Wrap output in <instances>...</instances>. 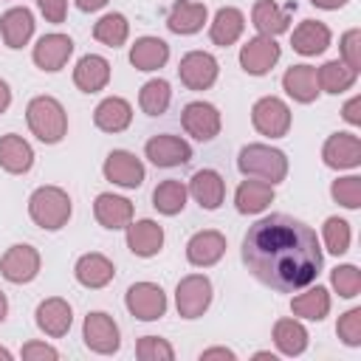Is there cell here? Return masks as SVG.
<instances>
[{
    "label": "cell",
    "instance_id": "13",
    "mask_svg": "<svg viewBox=\"0 0 361 361\" xmlns=\"http://www.w3.org/2000/svg\"><path fill=\"white\" fill-rule=\"evenodd\" d=\"M71 54H73V39H71L68 34L54 31V34H45V37L37 39L31 56H34V65H37L39 71L56 73V71L65 68V62L71 59Z\"/></svg>",
    "mask_w": 361,
    "mask_h": 361
},
{
    "label": "cell",
    "instance_id": "35",
    "mask_svg": "<svg viewBox=\"0 0 361 361\" xmlns=\"http://www.w3.org/2000/svg\"><path fill=\"white\" fill-rule=\"evenodd\" d=\"M290 310H293V316H299V319L322 322V319L330 313V293H327V288L316 285V288H310V290L293 296Z\"/></svg>",
    "mask_w": 361,
    "mask_h": 361
},
{
    "label": "cell",
    "instance_id": "32",
    "mask_svg": "<svg viewBox=\"0 0 361 361\" xmlns=\"http://www.w3.org/2000/svg\"><path fill=\"white\" fill-rule=\"evenodd\" d=\"M206 17H209V11H206L203 3L178 0V3L169 8V14H166V25H169V31H175V34H197V31L203 28Z\"/></svg>",
    "mask_w": 361,
    "mask_h": 361
},
{
    "label": "cell",
    "instance_id": "15",
    "mask_svg": "<svg viewBox=\"0 0 361 361\" xmlns=\"http://www.w3.org/2000/svg\"><path fill=\"white\" fill-rule=\"evenodd\" d=\"M322 161L330 169H353L361 164V138L353 133H333L322 147Z\"/></svg>",
    "mask_w": 361,
    "mask_h": 361
},
{
    "label": "cell",
    "instance_id": "33",
    "mask_svg": "<svg viewBox=\"0 0 361 361\" xmlns=\"http://www.w3.org/2000/svg\"><path fill=\"white\" fill-rule=\"evenodd\" d=\"M243 28H245L243 11L234 8V6H223V8H217V14H214V20L209 25V37H212L214 45H223L226 48V45H234L240 39Z\"/></svg>",
    "mask_w": 361,
    "mask_h": 361
},
{
    "label": "cell",
    "instance_id": "24",
    "mask_svg": "<svg viewBox=\"0 0 361 361\" xmlns=\"http://www.w3.org/2000/svg\"><path fill=\"white\" fill-rule=\"evenodd\" d=\"M282 87H285V93H288L293 102H299V104H310V102H316V96L322 93L313 65H290V68L285 71V76H282Z\"/></svg>",
    "mask_w": 361,
    "mask_h": 361
},
{
    "label": "cell",
    "instance_id": "46",
    "mask_svg": "<svg viewBox=\"0 0 361 361\" xmlns=\"http://www.w3.org/2000/svg\"><path fill=\"white\" fill-rule=\"evenodd\" d=\"M25 361H56L59 358V353L51 347V344H42V341H28L25 347H23V353H20Z\"/></svg>",
    "mask_w": 361,
    "mask_h": 361
},
{
    "label": "cell",
    "instance_id": "17",
    "mask_svg": "<svg viewBox=\"0 0 361 361\" xmlns=\"http://www.w3.org/2000/svg\"><path fill=\"white\" fill-rule=\"evenodd\" d=\"M296 11V3L290 0L288 6H279L274 0H257L251 8V25L262 34V37H276L282 31H288L290 25V14Z\"/></svg>",
    "mask_w": 361,
    "mask_h": 361
},
{
    "label": "cell",
    "instance_id": "50",
    "mask_svg": "<svg viewBox=\"0 0 361 361\" xmlns=\"http://www.w3.org/2000/svg\"><path fill=\"white\" fill-rule=\"evenodd\" d=\"M316 8H327V11H336V8H341V6H347L350 0H310Z\"/></svg>",
    "mask_w": 361,
    "mask_h": 361
},
{
    "label": "cell",
    "instance_id": "18",
    "mask_svg": "<svg viewBox=\"0 0 361 361\" xmlns=\"http://www.w3.org/2000/svg\"><path fill=\"white\" fill-rule=\"evenodd\" d=\"M37 327L45 333V336H51V338H62L68 330H71V324H73V310H71V305L65 302V299H59V296H51V299H42L39 305H37Z\"/></svg>",
    "mask_w": 361,
    "mask_h": 361
},
{
    "label": "cell",
    "instance_id": "30",
    "mask_svg": "<svg viewBox=\"0 0 361 361\" xmlns=\"http://www.w3.org/2000/svg\"><path fill=\"white\" fill-rule=\"evenodd\" d=\"M31 164H34V149L23 135L8 133V135L0 138V166L6 172L23 175V172L31 169Z\"/></svg>",
    "mask_w": 361,
    "mask_h": 361
},
{
    "label": "cell",
    "instance_id": "21",
    "mask_svg": "<svg viewBox=\"0 0 361 361\" xmlns=\"http://www.w3.org/2000/svg\"><path fill=\"white\" fill-rule=\"evenodd\" d=\"M73 276H76V282L85 285V288H104V285L113 282V276H116V265H113L104 254L90 251V254H82V257L76 259V265H73Z\"/></svg>",
    "mask_w": 361,
    "mask_h": 361
},
{
    "label": "cell",
    "instance_id": "4",
    "mask_svg": "<svg viewBox=\"0 0 361 361\" xmlns=\"http://www.w3.org/2000/svg\"><path fill=\"white\" fill-rule=\"evenodd\" d=\"M28 214L39 228L56 231L71 220V197L59 186H39L28 197Z\"/></svg>",
    "mask_w": 361,
    "mask_h": 361
},
{
    "label": "cell",
    "instance_id": "41",
    "mask_svg": "<svg viewBox=\"0 0 361 361\" xmlns=\"http://www.w3.org/2000/svg\"><path fill=\"white\" fill-rule=\"evenodd\" d=\"M330 195L336 203H341L344 209H358L361 206V178L358 175H347V178H336L330 186Z\"/></svg>",
    "mask_w": 361,
    "mask_h": 361
},
{
    "label": "cell",
    "instance_id": "38",
    "mask_svg": "<svg viewBox=\"0 0 361 361\" xmlns=\"http://www.w3.org/2000/svg\"><path fill=\"white\" fill-rule=\"evenodd\" d=\"M127 34H130V23H127V17L118 14V11H110V14L99 17V23L93 25V37H96L102 45H107V48L124 45V42H127Z\"/></svg>",
    "mask_w": 361,
    "mask_h": 361
},
{
    "label": "cell",
    "instance_id": "39",
    "mask_svg": "<svg viewBox=\"0 0 361 361\" xmlns=\"http://www.w3.org/2000/svg\"><path fill=\"white\" fill-rule=\"evenodd\" d=\"M169 102H172V87H169L166 79H149V82L141 87V93H138V104H141V110H144L147 116H161V113H166Z\"/></svg>",
    "mask_w": 361,
    "mask_h": 361
},
{
    "label": "cell",
    "instance_id": "16",
    "mask_svg": "<svg viewBox=\"0 0 361 361\" xmlns=\"http://www.w3.org/2000/svg\"><path fill=\"white\" fill-rule=\"evenodd\" d=\"M144 152H147V158H149L155 166H161V169H172V166L189 164V158H192V147H189L183 138L166 135V133H164V135H152V138L147 141Z\"/></svg>",
    "mask_w": 361,
    "mask_h": 361
},
{
    "label": "cell",
    "instance_id": "1",
    "mask_svg": "<svg viewBox=\"0 0 361 361\" xmlns=\"http://www.w3.org/2000/svg\"><path fill=\"white\" fill-rule=\"evenodd\" d=\"M245 268L268 288L290 293L307 288L322 271V248L316 231L288 214H268L248 226L243 237Z\"/></svg>",
    "mask_w": 361,
    "mask_h": 361
},
{
    "label": "cell",
    "instance_id": "10",
    "mask_svg": "<svg viewBox=\"0 0 361 361\" xmlns=\"http://www.w3.org/2000/svg\"><path fill=\"white\" fill-rule=\"evenodd\" d=\"M39 265H42L39 251H37L34 245L17 243V245H11V248L3 254V259H0V274H3V279L14 282V285H25V282H31V279L39 274Z\"/></svg>",
    "mask_w": 361,
    "mask_h": 361
},
{
    "label": "cell",
    "instance_id": "14",
    "mask_svg": "<svg viewBox=\"0 0 361 361\" xmlns=\"http://www.w3.org/2000/svg\"><path fill=\"white\" fill-rule=\"evenodd\" d=\"M183 130L197 141H212L220 133V110L209 102H189L180 113Z\"/></svg>",
    "mask_w": 361,
    "mask_h": 361
},
{
    "label": "cell",
    "instance_id": "9",
    "mask_svg": "<svg viewBox=\"0 0 361 361\" xmlns=\"http://www.w3.org/2000/svg\"><path fill=\"white\" fill-rule=\"evenodd\" d=\"M220 65L209 51H189L178 62V76L189 90H209L217 82Z\"/></svg>",
    "mask_w": 361,
    "mask_h": 361
},
{
    "label": "cell",
    "instance_id": "48",
    "mask_svg": "<svg viewBox=\"0 0 361 361\" xmlns=\"http://www.w3.org/2000/svg\"><path fill=\"white\" fill-rule=\"evenodd\" d=\"M341 116H344V121H350V124H361V96H353V99L341 107Z\"/></svg>",
    "mask_w": 361,
    "mask_h": 361
},
{
    "label": "cell",
    "instance_id": "37",
    "mask_svg": "<svg viewBox=\"0 0 361 361\" xmlns=\"http://www.w3.org/2000/svg\"><path fill=\"white\" fill-rule=\"evenodd\" d=\"M186 195H189V189H186L180 180L169 178V180H161V183L152 189V206H155L161 214H169V217H172V214L183 212Z\"/></svg>",
    "mask_w": 361,
    "mask_h": 361
},
{
    "label": "cell",
    "instance_id": "5",
    "mask_svg": "<svg viewBox=\"0 0 361 361\" xmlns=\"http://www.w3.org/2000/svg\"><path fill=\"white\" fill-rule=\"evenodd\" d=\"M251 124L268 138H282L290 130V107L279 96H262L251 107Z\"/></svg>",
    "mask_w": 361,
    "mask_h": 361
},
{
    "label": "cell",
    "instance_id": "40",
    "mask_svg": "<svg viewBox=\"0 0 361 361\" xmlns=\"http://www.w3.org/2000/svg\"><path fill=\"white\" fill-rule=\"evenodd\" d=\"M322 237H324V245L330 254H347L350 251V223L341 220V217H327L324 220V228H322Z\"/></svg>",
    "mask_w": 361,
    "mask_h": 361
},
{
    "label": "cell",
    "instance_id": "12",
    "mask_svg": "<svg viewBox=\"0 0 361 361\" xmlns=\"http://www.w3.org/2000/svg\"><path fill=\"white\" fill-rule=\"evenodd\" d=\"M104 178L116 186H124V189H138L144 183V164L141 158H135L133 152L127 149H113L107 158H104V166H102Z\"/></svg>",
    "mask_w": 361,
    "mask_h": 361
},
{
    "label": "cell",
    "instance_id": "8",
    "mask_svg": "<svg viewBox=\"0 0 361 361\" xmlns=\"http://www.w3.org/2000/svg\"><path fill=\"white\" fill-rule=\"evenodd\" d=\"M127 310L141 322H155L166 313V293L155 282H135L124 293Z\"/></svg>",
    "mask_w": 361,
    "mask_h": 361
},
{
    "label": "cell",
    "instance_id": "44",
    "mask_svg": "<svg viewBox=\"0 0 361 361\" xmlns=\"http://www.w3.org/2000/svg\"><path fill=\"white\" fill-rule=\"evenodd\" d=\"M336 333H338V338H341L347 347H358V344H361V307L347 310V313L338 319Z\"/></svg>",
    "mask_w": 361,
    "mask_h": 361
},
{
    "label": "cell",
    "instance_id": "3",
    "mask_svg": "<svg viewBox=\"0 0 361 361\" xmlns=\"http://www.w3.org/2000/svg\"><path fill=\"white\" fill-rule=\"evenodd\" d=\"M237 169L245 175V178H259V180H268L271 186L285 180L288 175V158L282 149L276 147H268V144H248L240 149L237 155Z\"/></svg>",
    "mask_w": 361,
    "mask_h": 361
},
{
    "label": "cell",
    "instance_id": "20",
    "mask_svg": "<svg viewBox=\"0 0 361 361\" xmlns=\"http://www.w3.org/2000/svg\"><path fill=\"white\" fill-rule=\"evenodd\" d=\"M93 214L99 220V226L116 231V228H127V223L133 220V203L121 195L113 192H102L93 200Z\"/></svg>",
    "mask_w": 361,
    "mask_h": 361
},
{
    "label": "cell",
    "instance_id": "36",
    "mask_svg": "<svg viewBox=\"0 0 361 361\" xmlns=\"http://www.w3.org/2000/svg\"><path fill=\"white\" fill-rule=\"evenodd\" d=\"M274 344L282 355H302L307 350V330L296 319H279L274 324Z\"/></svg>",
    "mask_w": 361,
    "mask_h": 361
},
{
    "label": "cell",
    "instance_id": "52",
    "mask_svg": "<svg viewBox=\"0 0 361 361\" xmlns=\"http://www.w3.org/2000/svg\"><path fill=\"white\" fill-rule=\"evenodd\" d=\"M8 104H11V90H8V85L0 79V113H6Z\"/></svg>",
    "mask_w": 361,
    "mask_h": 361
},
{
    "label": "cell",
    "instance_id": "28",
    "mask_svg": "<svg viewBox=\"0 0 361 361\" xmlns=\"http://www.w3.org/2000/svg\"><path fill=\"white\" fill-rule=\"evenodd\" d=\"M189 195L203 209H217L226 197V180L217 169H197L189 180Z\"/></svg>",
    "mask_w": 361,
    "mask_h": 361
},
{
    "label": "cell",
    "instance_id": "31",
    "mask_svg": "<svg viewBox=\"0 0 361 361\" xmlns=\"http://www.w3.org/2000/svg\"><path fill=\"white\" fill-rule=\"evenodd\" d=\"M169 59V45L161 37H138L130 48V62L135 71H158Z\"/></svg>",
    "mask_w": 361,
    "mask_h": 361
},
{
    "label": "cell",
    "instance_id": "54",
    "mask_svg": "<svg viewBox=\"0 0 361 361\" xmlns=\"http://www.w3.org/2000/svg\"><path fill=\"white\" fill-rule=\"evenodd\" d=\"M0 358H3V361H11V353H8L6 347H0Z\"/></svg>",
    "mask_w": 361,
    "mask_h": 361
},
{
    "label": "cell",
    "instance_id": "25",
    "mask_svg": "<svg viewBox=\"0 0 361 361\" xmlns=\"http://www.w3.org/2000/svg\"><path fill=\"white\" fill-rule=\"evenodd\" d=\"M274 203V186L259 178H245L234 192V206L240 214H259Z\"/></svg>",
    "mask_w": 361,
    "mask_h": 361
},
{
    "label": "cell",
    "instance_id": "6",
    "mask_svg": "<svg viewBox=\"0 0 361 361\" xmlns=\"http://www.w3.org/2000/svg\"><path fill=\"white\" fill-rule=\"evenodd\" d=\"M175 305L183 319H197L212 305V282L203 274H189L175 288Z\"/></svg>",
    "mask_w": 361,
    "mask_h": 361
},
{
    "label": "cell",
    "instance_id": "29",
    "mask_svg": "<svg viewBox=\"0 0 361 361\" xmlns=\"http://www.w3.org/2000/svg\"><path fill=\"white\" fill-rule=\"evenodd\" d=\"M0 34L8 48H23L28 45L34 34V14L25 6H14L0 17Z\"/></svg>",
    "mask_w": 361,
    "mask_h": 361
},
{
    "label": "cell",
    "instance_id": "19",
    "mask_svg": "<svg viewBox=\"0 0 361 361\" xmlns=\"http://www.w3.org/2000/svg\"><path fill=\"white\" fill-rule=\"evenodd\" d=\"M226 254V237L214 228H206V231H197L189 237L186 243V259L197 268H209L214 262H220V257Z\"/></svg>",
    "mask_w": 361,
    "mask_h": 361
},
{
    "label": "cell",
    "instance_id": "11",
    "mask_svg": "<svg viewBox=\"0 0 361 361\" xmlns=\"http://www.w3.org/2000/svg\"><path fill=\"white\" fill-rule=\"evenodd\" d=\"M279 56H282V51L276 45V39L274 37H262V34L254 37V39H248L240 48V65L251 76H265L279 62Z\"/></svg>",
    "mask_w": 361,
    "mask_h": 361
},
{
    "label": "cell",
    "instance_id": "43",
    "mask_svg": "<svg viewBox=\"0 0 361 361\" xmlns=\"http://www.w3.org/2000/svg\"><path fill=\"white\" fill-rule=\"evenodd\" d=\"M135 355L141 361H172L175 358V350H172L169 341H164L158 336H144L135 344Z\"/></svg>",
    "mask_w": 361,
    "mask_h": 361
},
{
    "label": "cell",
    "instance_id": "51",
    "mask_svg": "<svg viewBox=\"0 0 361 361\" xmlns=\"http://www.w3.org/2000/svg\"><path fill=\"white\" fill-rule=\"evenodd\" d=\"M76 6H79L82 11H99V8L107 6V0H76Z\"/></svg>",
    "mask_w": 361,
    "mask_h": 361
},
{
    "label": "cell",
    "instance_id": "26",
    "mask_svg": "<svg viewBox=\"0 0 361 361\" xmlns=\"http://www.w3.org/2000/svg\"><path fill=\"white\" fill-rule=\"evenodd\" d=\"M290 45L302 56H316V54L327 51V45H330V28L322 20H302L293 28V34H290Z\"/></svg>",
    "mask_w": 361,
    "mask_h": 361
},
{
    "label": "cell",
    "instance_id": "7",
    "mask_svg": "<svg viewBox=\"0 0 361 361\" xmlns=\"http://www.w3.org/2000/svg\"><path fill=\"white\" fill-rule=\"evenodd\" d=\"M82 338L87 344V350L99 353V355H113L121 347V336H118V324L113 322V316L93 310L85 316L82 324Z\"/></svg>",
    "mask_w": 361,
    "mask_h": 361
},
{
    "label": "cell",
    "instance_id": "34",
    "mask_svg": "<svg viewBox=\"0 0 361 361\" xmlns=\"http://www.w3.org/2000/svg\"><path fill=\"white\" fill-rule=\"evenodd\" d=\"M316 79H319V90L338 96V93L350 90V87L355 85L358 71H353V68L344 65L341 59H330V62H324V65L316 71Z\"/></svg>",
    "mask_w": 361,
    "mask_h": 361
},
{
    "label": "cell",
    "instance_id": "53",
    "mask_svg": "<svg viewBox=\"0 0 361 361\" xmlns=\"http://www.w3.org/2000/svg\"><path fill=\"white\" fill-rule=\"evenodd\" d=\"M6 313H8V299H6V293L0 290V322L6 319Z\"/></svg>",
    "mask_w": 361,
    "mask_h": 361
},
{
    "label": "cell",
    "instance_id": "22",
    "mask_svg": "<svg viewBox=\"0 0 361 361\" xmlns=\"http://www.w3.org/2000/svg\"><path fill=\"white\" fill-rule=\"evenodd\" d=\"M127 248L135 257H155L164 248V228L155 220L127 223Z\"/></svg>",
    "mask_w": 361,
    "mask_h": 361
},
{
    "label": "cell",
    "instance_id": "42",
    "mask_svg": "<svg viewBox=\"0 0 361 361\" xmlns=\"http://www.w3.org/2000/svg\"><path fill=\"white\" fill-rule=\"evenodd\" d=\"M330 282H333V288H336L338 296L353 299L361 290V271L355 265H338V268H333Z\"/></svg>",
    "mask_w": 361,
    "mask_h": 361
},
{
    "label": "cell",
    "instance_id": "47",
    "mask_svg": "<svg viewBox=\"0 0 361 361\" xmlns=\"http://www.w3.org/2000/svg\"><path fill=\"white\" fill-rule=\"evenodd\" d=\"M37 6L48 23H62L68 14V0H37Z\"/></svg>",
    "mask_w": 361,
    "mask_h": 361
},
{
    "label": "cell",
    "instance_id": "45",
    "mask_svg": "<svg viewBox=\"0 0 361 361\" xmlns=\"http://www.w3.org/2000/svg\"><path fill=\"white\" fill-rule=\"evenodd\" d=\"M341 62L350 65L353 71H361V31L358 28H350L341 34Z\"/></svg>",
    "mask_w": 361,
    "mask_h": 361
},
{
    "label": "cell",
    "instance_id": "23",
    "mask_svg": "<svg viewBox=\"0 0 361 361\" xmlns=\"http://www.w3.org/2000/svg\"><path fill=\"white\" fill-rule=\"evenodd\" d=\"M110 82V62L99 54H85L73 68V85L82 93H96Z\"/></svg>",
    "mask_w": 361,
    "mask_h": 361
},
{
    "label": "cell",
    "instance_id": "49",
    "mask_svg": "<svg viewBox=\"0 0 361 361\" xmlns=\"http://www.w3.org/2000/svg\"><path fill=\"white\" fill-rule=\"evenodd\" d=\"M212 358H226V361H234L237 355H234L231 350H226V347H209V350H203V353H200V361H212Z\"/></svg>",
    "mask_w": 361,
    "mask_h": 361
},
{
    "label": "cell",
    "instance_id": "2",
    "mask_svg": "<svg viewBox=\"0 0 361 361\" xmlns=\"http://www.w3.org/2000/svg\"><path fill=\"white\" fill-rule=\"evenodd\" d=\"M25 121H28V130L42 144H56L68 133V113L62 102L54 96H34L25 107Z\"/></svg>",
    "mask_w": 361,
    "mask_h": 361
},
{
    "label": "cell",
    "instance_id": "27",
    "mask_svg": "<svg viewBox=\"0 0 361 361\" xmlns=\"http://www.w3.org/2000/svg\"><path fill=\"white\" fill-rule=\"evenodd\" d=\"M93 121H96V127H99L102 133H121V130H127L130 121H133V107H130V102L121 99V96H107V99H102V102L96 104Z\"/></svg>",
    "mask_w": 361,
    "mask_h": 361
}]
</instances>
